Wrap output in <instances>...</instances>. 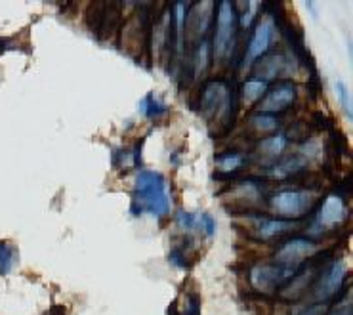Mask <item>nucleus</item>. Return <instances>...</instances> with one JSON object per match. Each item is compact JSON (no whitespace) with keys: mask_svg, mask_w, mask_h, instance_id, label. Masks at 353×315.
Segmentation results:
<instances>
[{"mask_svg":"<svg viewBox=\"0 0 353 315\" xmlns=\"http://www.w3.org/2000/svg\"><path fill=\"white\" fill-rule=\"evenodd\" d=\"M268 92V84L262 83V81H258V79H250L247 83L243 84V100L245 103H256V101H260L263 98V94Z\"/></svg>","mask_w":353,"mask_h":315,"instance_id":"20","label":"nucleus"},{"mask_svg":"<svg viewBox=\"0 0 353 315\" xmlns=\"http://www.w3.org/2000/svg\"><path fill=\"white\" fill-rule=\"evenodd\" d=\"M247 128L248 132L245 134V138H250L256 143L279 128V119L273 115H265V113H254L247 119Z\"/></svg>","mask_w":353,"mask_h":315,"instance_id":"15","label":"nucleus"},{"mask_svg":"<svg viewBox=\"0 0 353 315\" xmlns=\"http://www.w3.org/2000/svg\"><path fill=\"white\" fill-rule=\"evenodd\" d=\"M10 48V39H0V54Z\"/></svg>","mask_w":353,"mask_h":315,"instance_id":"30","label":"nucleus"},{"mask_svg":"<svg viewBox=\"0 0 353 315\" xmlns=\"http://www.w3.org/2000/svg\"><path fill=\"white\" fill-rule=\"evenodd\" d=\"M123 27V4L119 2H105L101 23H99L98 37L99 41H109L113 34H117Z\"/></svg>","mask_w":353,"mask_h":315,"instance_id":"14","label":"nucleus"},{"mask_svg":"<svg viewBox=\"0 0 353 315\" xmlns=\"http://www.w3.org/2000/svg\"><path fill=\"white\" fill-rule=\"evenodd\" d=\"M288 140L285 138V134H275V136H268L263 140L256 141L254 148V159L260 165H275L283 155V151L287 150Z\"/></svg>","mask_w":353,"mask_h":315,"instance_id":"12","label":"nucleus"},{"mask_svg":"<svg viewBox=\"0 0 353 315\" xmlns=\"http://www.w3.org/2000/svg\"><path fill=\"white\" fill-rule=\"evenodd\" d=\"M168 315H201V296L197 290H181L168 309Z\"/></svg>","mask_w":353,"mask_h":315,"instance_id":"17","label":"nucleus"},{"mask_svg":"<svg viewBox=\"0 0 353 315\" xmlns=\"http://www.w3.org/2000/svg\"><path fill=\"white\" fill-rule=\"evenodd\" d=\"M103 8H105V2H90L88 8H86V14H84L86 27H88L94 34H98L99 23H101V16H103Z\"/></svg>","mask_w":353,"mask_h":315,"instance_id":"23","label":"nucleus"},{"mask_svg":"<svg viewBox=\"0 0 353 315\" xmlns=\"http://www.w3.org/2000/svg\"><path fill=\"white\" fill-rule=\"evenodd\" d=\"M296 94H298V88H296L294 81H290V79L277 81L263 94L260 105H258V113H265V115L273 116L277 113H285L294 105Z\"/></svg>","mask_w":353,"mask_h":315,"instance_id":"7","label":"nucleus"},{"mask_svg":"<svg viewBox=\"0 0 353 315\" xmlns=\"http://www.w3.org/2000/svg\"><path fill=\"white\" fill-rule=\"evenodd\" d=\"M313 254H317V243L305 237H296V239L285 241L273 258H275V264L294 270V265L302 264Z\"/></svg>","mask_w":353,"mask_h":315,"instance_id":"11","label":"nucleus"},{"mask_svg":"<svg viewBox=\"0 0 353 315\" xmlns=\"http://www.w3.org/2000/svg\"><path fill=\"white\" fill-rule=\"evenodd\" d=\"M201 113L214 138H223L235 125L237 92L228 81L214 79L201 92Z\"/></svg>","mask_w":353,"mask_h":315,"instance_id":"1","label":"nucleus"},{"mask_svg":"<svg viewBox=\"0 0 353 315\" xmlns=\"http://www.w3.org/2000/svg\"><path fill=\"white\" fill-rule=\"evenodd\" d=\"M345 279H347V270H345L344 262H332L329 267H325L321 272L317 281L313 285L315 298L319 300V302H327L329 304L330 298H334V296H338L342 292Z\"/></svg>","mask_w":353,"mask_h":315,"instance_id":"10","label":"nucleus"},{"mask_svg":"<svg viewBox=\"0 0 353 315\" xmlns=\"http://www.w3.org/2000/svg\"><path fill=\"white\" fill-rule=\"evenodd\" d=\"M334 88H336V96L338 101H340V105L345 109L347 116H352V98H350V92L345 90V86L342 83L334 84Z\"/></svg>","mask_w":353,"mask_h":315,"instance_id":"25","label":"nucleus"},{"mask_svg":"<svg viewBox=\"0 0 353 315\" xmlns=\"http://www.w3.org/2000/svg\"><path fill=\"white\" fill-rule=\"evenodd\" d=\"M347 218H350V207L345 203V197L332 193V195H327L321 203L317 220H315V227L323 230V232L336 230V227L345 224Z\"/></svg>","mask_w":353,"mask_h":315,"instance_id":"8","label":"nucleus"},{"mask_svg":"<svg viewBox=\"0 0 353 315\" xmlns=\"http://www.w3.org/2000/svg\"><path fill=\"white\" fill-rule=\"evenodd\" d=\"M113 161L119 170H130L136 165H140V145H136L134 150L117 151Z\"/></svg>","mask_w":353,"mask_h":315,"instance_id":"22","label":"nucleus"},{"mask_svg":"<svg viewBox=\"0 0 353 315\" xmlns=\"http://www.w3.org/2000/svg\"><path fill=\"white\" fill-rule=\"evenodd\" d=\"M151 4H145L141 12H134L132 17L121 27V48L130 58L143 63V58L148 59L151 54V29L153 19L149 12Z\"/></svg>","mask_w":353,"mask_h":315,"instance_id":"3","label":"nucleus"},{"mask_svg":"<svg viewBox=\"0 0 353 315\" xmlns=\"http://www.w3.org/2000/svg\"><path fill=\"white\" fill-rule=\"evenodd\" d=\"M216 168L220 172V178H230V180H233L245 168V157L239 151L220 153L216 157Z\"/></svg>","mask_w":353,"mask_h":315,"instance_id":"18","label":"nucleus"},{"mask_svg":"<svg viewBox=\"0 0 353 315\" xmlns=\"http://www.w3.org/2000/svg\"><path fill=\"white\" fill-rule=\"evenodd\" d=\"M203 232H205V235H214V232H216V222H214V218L210 214H201V225H199Z\"/></svg>","mask_w":353,"mask_h":315,"instance_id":"27","label":"nucleus"},{"mask_svg":"<svg viewBox=\"0 0 353 315\" xmlns=\"http://www.w3.org/2000/svg\"><path fill=\"white\" fill-rule=\"evenodd\" d=\"M141 113L148 119H163L168 113V109L163 101L157 98L155 94H148L145 100L141 101Z\"/></svg>","mask_w":353,"mask_h":315,"instance_id":"21","label":"nucleus"},{"mask_svg":"<svg viewBox=\"0 0 353 315\" xmlns=\"http://www.w3.org/2000/svg\"><path fill=\"white\" fill-rule=\"evenodd\" d=\"M271 34H273V21L270 17H262L252 33V39L248 41V61H258L268 52L271 44Z\"/></svg>","mask_w":353,"mask_h":315,"instance_id":"13","label":"nucleus"},{"mask_svg":"<svg viewBox=\"0 0 353 315\" xmlns=\"http://www.w3.org/2000/svg\"><path fill=\"white\" fill-rule=\"evenodd\" d=\"M329 307L330 304H327V302H317V304H313V306L305 307L300 315H327L329 314Z\"/></svg>","mask_w":353,"mask_h":315,"instance_id":"26","label":"nucleus"},{"mask_svg":"<svg viewBox=\"0 0 353 315\" xmlns=\"http://www.w3.org/2000/svg\"><path fill=\"white\" fill-rule=\"evenodd\" d=\"M216 23H214V59L223 61L228 59L237 46V23L239 14L235 4L223 0L216 4Z\"/></svg>","mask_w":353,"mask_h":315,"instance_id":"4","label":"nucleus"},{"mask_svg":"<svg viewBox=\"0 0 353 315\" xmlns=\"http://www.w3.org/2000/svg\"><path fill=\"white\" fill-rule=\"evenodd\" d=\"M327 315H352V300L347 298L344 304L340 302L338 306L329 307V314Z\"/></svg>","mask_w":353,"mask_h":315,"instance_id":"28","label":"nucleus"},{"mask_svg":"<svg viewBox=\"0 0 353 315\" xmlns=\"http://www.w3.org/2000/svg\"><path fill=\"white\" fill-rule=\"evenodd\" d=\"M319 203V197L315 191L305 190H283L275 193L270 199V208L273 214L279 216V220H292L302 222V218L312 214L315 205Z\"/></svg>","mask_w":353,"mask_h":315,"instance_id":"5","label":"nucleus"},{"mask_svg":"<svg viewBox=\"0 0 353 315\" xmlns=\"http://www.w3.org/2000/svg\"><path fill=\"white\" fill-rule=\"evenodd\" d=\"M48 315H67V314H65V309H63V307L56 306V307H52V309H50Z\"/></svg>","mask_w":353,"mask_h":315,"instance_id":"29","label":"nucleus"},{"mask_svg":"<svg viewBox=\"0 0 353 315\" xmlns=\"http://www.w3.org/2000/svg\"><path fill=\"white\" fill-rule=\"evenodd\" d=\"M214 6H216L214 2L189 4L188 14L183 19V29H185V42H188V48L191 46V52L195 50L201 42L206 41V33L212 27Z\"/></svg>","mask_w":353,"mask_h":315,"instance_id":"6","label":"nucleus"},{"mask_svg":"<svg viewBox=\"0 0 353 315\" xmlns=\"http://www.w3.org/2000/svg\"><path fill=\"white\" fill-rule=\"evenodd\" d=\"M134 214H153L163 218L170 212V199L166 191L165 176L155 170H143L136 178V187L132 195Z\"/></svg>","mask_w":353,"mask_h":315,"instance_id":"2","label":"nucleus"},{"mask_svg":"<svg viewBox=\"0 0 353 315\" xmlns=\"http://www.w3.org/2000/svg\"><path fill=\"white\" fill-rule=\"evenodd\" d=\"M294 274V270L275 264V262L273 264H260L252 267V272H250V283L260 292H271V290L281 289Z\"/></svg>","mask_w":353,"mask_h":315,"instance_id":"9","label":"nucleus"},{"mask_svg":"<svg viewBox=\"0 0 353 315\" xmlns=\"http://www.w3.org/2000/svg\"><path fill=\"white\" fill-rule=\"evenodd\" d=\"M285 138L296 141H307L312 138V125L304 123V121H296V123L288 126V130L285 132Z\"/></svg>","mask_w":353,"mask_h":315,"instance_id":"24","label":"nucleus"},{"mask_svg":"<svg viewBox=\"0 0 353 315\" xmlns=\"http://www.w3.org/2000/svg\"><path fill=\"white\" fill-rule=\"evenodd\" d=\"M17 262L16 247L8 241H0V275H8Z\"/></svg>","mask_w":353,"mask_h":315,"instance_id":"19","label":"nucleus"},{"mask_svg":"<svg viewBox=\"0 0 353 315\" xmlns=\"http://www.w3.org/2000/svg\"><path fill=\"white\" fill-rule=\"evenodd\" d=\"M254 63V79L268 84L271 79H275V77H279L283 73L287 59L281 52H273V54L265 56V58H260Z\"/></svg>","mask_w":353,"mask_h":315,"instance_id":"16","label":"nucleus"}]
</instances>
